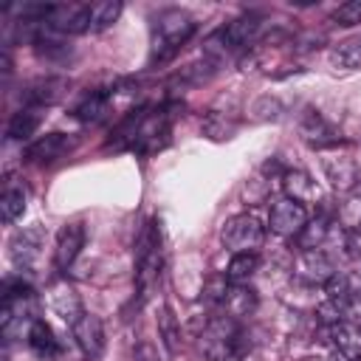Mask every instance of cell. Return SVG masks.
Instances as JSON below:
<instances>
[{"instance_id":"1","label":"cell","mask_w":361,"mask_h":361,"mask_svg":"<svg viewBox=\"0 0 361 361\" xmlns=\"http://www.w3.org/2000/svg\"><path fill=\"white\" fill-rule=\"evenodd\" d=\"M192 34H195V20L186 11L180 8L161 11L152 25V62L172 59Z\"/></svg>"},{"instance_id":"9","label":"cell","mask_w":361,"mask_h":361,"mask_svg":"<svg viewBox=\"0 0 361 361\" xmlns=\"http://www.w3.org/2000/svg\"><path fill=\"white\" fill-rule=\"evenodd\" d=\"M45 299H48V307H51L62 322H68V324H73V322L85 313V310H82V299H79L76 288H73V285H68V282H54V285L48 288Z\"/></svg>"},{"instance_id":"11","label":"cell","mask_w":361,"mask_h":361,"mask_svg":"<svg viewBox=\"0 0 361 361\" xmlns=\"http://www.w3.org/2000/svg\"><path fill=\"white\" fill-rule=\"evenodd\" d=\"M85 245V228L82 223H65L59 231H56V243H54V262L59 271H65L82 251Z\"/></svg>"},{"instance_id":"20","label":"cell","mask_w":361,"mask_h":361,"mask_svg":"<svg viewBox=\"0 0 361 361\" xmlns=\"http://www.w3.org/2000/svg\"><path fill=\"white\" fill-rule=\"evenodd\" d=\"M25 212V186L6 180L3 195H0V217L3 223H14Z\"/></svg>"},{"instance_id":"4","label":"cell","mask_w":361,"mask_h":361,"mask_svg":"<svg viewBox=\"0 0 361 361\" xmlns=\"http://www.w3.org/2000/svg\"><path fill=\"white\" fill-rule=\"evenodd\" d=\"M42 245H45V228H42L39 223H34V226H28V228L14 231V237L8 240V257H11V262H14L17 268L28 271V268L39 259Z\"/></svg>"},{"instance_id":"33","label":"cell","mask_w":361,"mask_h":361,"mask_svg":"<svg viewBox=\"0 0 361 361\" xmlns=\"http://www.w3.org/2000/svg\"><path fill=\"white\" fill-rule=\"evenodd\" d=\"M353 361H361V355H355V358H353Z\"/></svg>"},{"instance_id":"3","label":"cell","mask_w":361,"mask_h":361,"mask_svg":"<svg viewBox=\"0 0 361 361\" xmlns=\"http://www.w3.org/2000/svg\"><path fill=\"white\" fill-rule=\"evenodd\" d=\"M220 240L231 254H257L265 240V226L254 214H234L231 220H226Z\"/></svg>"},{"instance_id":"30","label":"cell","mask_w":361,"mask_h":361,"mask_svg":"<svg viewBox=\"0 0 361 361\" xmlns=\"http://www.w3.org/2000/svg\"><path fill=\"white\" fill-rule=\"evenodd\" d=\"M330 361H353V358H350V355H344V353H338V350H333Z\"/></svg>"},{"instance_id":"24","label":"cell","mask_w":361,"mask_h":361,"mask_svg":"<svg viewBox=\"0 0 361 361\" xmlns=\"http://www.w3.org/2000/svg\"><path fill=\"white\" fill-rule=\"evenodd\" d=\"M257 268H259V257L257 254H234L228 268H226V279L231 285H245L254 276Z\"/></svg>"},{"instance_id":"31","label":"cell","mask_w":361,"mask_h":361,"mask_svg":"<svg viewBox=\"0 0 361 361\" xmlns=\"http://www.w3.org/2000/svg\"><path fill=\"white\" fill-rule=\"evenodd\" d=\"M226 361H243V355H228Z\"/></svg>"},{"instance_id":"25","label":"cell","mask_w":361,"mask_h":361,"mask_svg":"<svg viewBox=\"0 0 361 361\" xmlns=\"http://www.w3.org/2000/svg\"><path fill=\"white\" fill-rule=\"evenodd\" d=\"M158 336H161L164 347H166L172 355L180 350V324H178L175 313H172L166 305L158 310Z\"/></svg>"},{"instance_id":"27","label":"cell","mask_w":361,"mask_h":361,"mask_svg":"<svg viewBox=\"0 0 361 361\" xmlns=\"http://www.w3.org/2000/svg\"><path fill=\"white\" fill-rule=\"evenodd\" d=\"M121 8H124V6H121L118 0H102V3H93V6H90V31L96 34V31L110 28V25L118 20Z\"/></svg>"},{"instance_id":"7","label":"cell","mask_w":361,"mask_h":361,"mask_svg":"<svg viewBox=\"0 0 361 361\" xmlns=\"http://www.w3.org/2000/svg\"><path fill=\"white\" fill-rule=\"evenodd\" d=\"M71 333H73V341H76L79 353L87 361H96L102 355V350H104V324L96 313H82L71 324Z\"/></svg>"},{"instance_id":"10","label":"cell","mask_w":361,"mask_h":361,"mask_svg":"<svg viewBox=\"0 0 361 361\" xmlns=\"http://www.w3.org/2000/svg\"><path fill=\"white\" fill-rule=\"evenodd\" d=\"M299 135L305 138V144H310L316 149L338 144V135H336L333 124L322 113H316V110H305V116L299 118Z\"/></svg>"},{"instance_id":"19","label":"cell","mask_w":361,"mask_h":361,"mask_svg":"<svg viewBox=\"0 0 361 361\" xmlns=\"http://www.w3.org/2000/svg\"><path fill=\"white\" fill-rule=\"evenodd\" d=\"M110 102H113V93H107V90H93V93H87V96L76 104L73 113H76V118H82V121H99V118L107 116Z\"/></svg>"},{"instance_id":"15","label":"cell","mask_w":361,"mask_h":361,"mask_svg":"<svg viewBox=\"0 0 361 361\" xmlns=\"http://www.w3.org/2000/svg\"><path fill=\"white\" fill-rule=\"evenodd\" d=\"M65 149H68V135H62V133H48V135H39L37 141L28 144L25 158L34 161V164H51V161H56Z\"/></svg>"},{"instance_id":"5","label":"cell","mask_w":361,"mask_h":361,"mask_svg":"<svg viewBox=\"0 0 361 361\" xmlns=\"http://www.w3.org/2000/svg\"><path fill=\"white\" fill-rule=\"evenodd\" d=\"M68 87H71V82L65 76H39V79H34V82L25 85V90H23L20 99H23V107L45 110V107L62 102L68 96Z\"/></svg>"},{"instance_id":"2","label":"cell","mask_w":361,"mask_h":361,"mask_svg":"<svg viewBox=\"0 0 361 361\" xmlns=\"http://www.w3.org/2000/svg\"><path fill=\"white\" fill-rule=\"evenodd\" d=\"M161 265H164L161 228H158V220H149L138 237V245H135V285H138L141 296H147L152 290V285L158 282Z\"/></svg>"},{"instance_id":"14","label":"cell","mask_w":361,"mask_h":361,"mask_svg":"<svg viewBox=\"0 0 361 361\" xmlns=\"http://www.w3.org/2000/svg\"><path fill=\"white\" fill-rule=\"evenodd\" d=\"M324 175L330 180V186L338 189V192H353L355 183H358V166H355L353 158H344V155L324 158Z\"/></svg>"},{"instance_id":"22","label":"cell","mask_w":361,"mask_h":361,"mask_svg":"<svg viewBox=\"0 0 361 361\" xmlns=\"http://www.w3.org/2000/svg\"><path fill=\"white\" fill-rule=\"evenodd\" d=\"M330 234H333V226H330L324 217H319V220H313V223H307V226L302 228L299 245H302V251H324Z\"/></svg>"},{"instance_id":"6","label":"cell","mask_w":361,"mask_h":361,"mask_svg":"<svg viewBox=\"0 0 361 361\" xmlns=\"http://www.w3.org/2000/svg\"><path fill=\"white\" fill-rule=\"evenodd\" d=\"M268 226L274 234L279 237H299L302 228L307 226V209L302 203H293L288 197L274 200L271 214H268Z\"/></svg>"},{"instance_id":"16","label":"cell","mask_w":361,"mask_h":361,"mask_svg":"<svg viewBox=\"0 0 361 361\" xmlns=\"http://www.w3.org/2000/svg\"><path fill=\"white\" fill-rule=\"evenodd\" d=\"M330 338H333V347L338 353H344L350 358L361 355V324L341 319V322L330 324Z\"/></svg>"},{"instance_id":"17","label":"cell","mask_w":361,"mask_h":361,"mask_svg":"<svg viewBox=\"0 0 361 361\" xmlns=\"http://www.w3.org/2000/svg\"><path fill=\"white\" fill-rule=\"evenodd\" d=\"M223 307H226V316L243 319V316L254 313V307H257V293H254L248 285H231V288H226V293H223Z\"/></svg>"},{"instance_id":"12","label":"cell","mask_w":361,"mask_h":361,"mask_svg":"<svg viewBox=\"0 0 361 361\" xmlns=\"http://www.w3.org/2000/svg\"><path fill=\"white\" fill-rule=\"evenodd\" d=\"M259 28H262V17L259 14H240L220 31V39H223L226 48H243V45L257 39Z\"/></svg>"},{"instance_id":"29","label":"cell","mask_w":361,"mask_h":361,"mask_svg":"<svg viewBox=\"0 0 361 361\" xmlns=\"http://www.w3.org/2000/svg\"><path fill=\"white\" fill-rule=\"evenodd\" d=\"M133 358H135V361H161V358H158V350H155L149 341H141V344L133 350Z\"/></svg>"},{"instance_id":"21","label":"cell","mask_w":361,"mask_h":361,"mask_svg":"<svg viewBox=\"0 0 361 361\" xmlns=\"http://www.w3.org/2000/svg\"><path fill=\"white\" fill-rule=\"evenodd\" d=\"M28 347L39 355V358H51L54 353H56V338H54V330H51V324L45 322V319H37L34 324H31V330H28Z\"/></svg>"},{"instance_id":"8","label":"cell","mask_w":361,"mask_h":361,"mask_svg":"<svg viewBox=\"0 0 361 361\" xmlns=\"http://www.w3.org/2000/svg\"><path fill=\"white\" fill-rule=\"evenodd\" d=\"M296 276L307 285H327L336 276V265L324 251H299Z\"/></svg>"},{"instance_id":"18","label":"cell","mask_w":361,"mask_h":361,"mask_svg":"<svg viewBox=\"0 0 361 361\" xmlns=\"http://www.w3.org/2000/svg\"><path fill=\"white\" fill-rule=\"evenodd\" d=\"M39 121H42V110H37V107H20V110L8 118L6 133H8L11 141H25V138L34 135V130L39 127Z\"/></svg>"},{"instance_id":"28","label":"cell","mask_w":361,"mask_h":361,"mask_svg":"<svg viewBox=\"0 0 361 361\" xmlns=\"http://www.w3.org/2000/svg\"><path fill=\"white\" fill-rule=\"evenodd\" d=\"M333 23L338 25H358L361 23V0H350L333 11Z\"/></svg>"},{"instance_id":"13","label":"cell","mask_w":361,"mask_h":361,"mask_svg":"<svg viewBox=\"0 0 361 361\" xmlns=\"http://www.w3.org/2000/svg\"><path fill=\"white\" fill-rule=\"evenodd\" d=\"M282 189H285V197H288V200L302 203V206L319 200V186H316V180H313L307 172H302V169H288V172L282 175Z\"/></svg>"},{"instance_id":"23","label":"cell","mask_w":361,"mask_h":361,"mask_svg":"<svg viewBox=\"0 0 361 361\" xmlns=\"http://www.w3.org/2000/svg\"><path fill=\"white\" fill-rule=\"evenodd\" d=\"M336 223L344 231L361 234V197L358 195H347L344 200H338V206H336Z\"/></svg>"},{"instance_id":"32","label":"cell","mask_w":361,"mask_h":361,"mask_svg":"<svg viewBox=\"0 0 361 361\" xmlns=\"http://www.w3.org/2000/svg\"><path fill=\"white\" fill-rule=\"evenodd\" d=\"M358 257H361V240H358Z\"/></svg>"},{"instance_id":"26","label":"cell","mask_w":361,"mask_h":361,"mask_svg":"<svg viewBox=\"0 0 361 361\" xmlns=\"http://www.w3.org/2000/svg\"><path fill=\"white\" fill-rule=\"evenodd\" d=\"M330 65L341 71H361V39L336 45L330 51Z\"/></svg>"}]
</instances>
